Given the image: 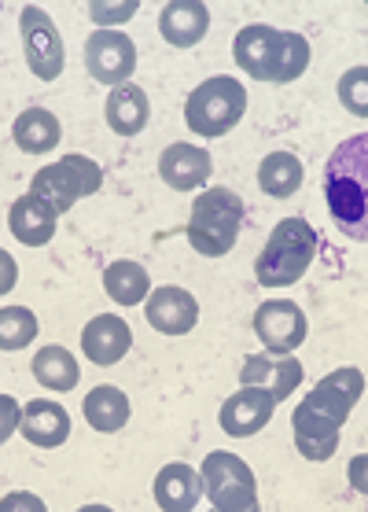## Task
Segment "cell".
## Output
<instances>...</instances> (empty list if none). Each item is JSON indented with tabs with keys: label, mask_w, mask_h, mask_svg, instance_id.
<instances>
[{
	"label": "cell",
	"mask_w": 368,
	"mask_h": 512,
	"mask_svg": "<svg viewBox=\"0 0 368 512\" xmlns=\"http://www.w3.org/2000/svg\"><path fill=\"white\" fill-rule=\"evenodd\" d=\"M56 210L48 207L45 199L26 192L23 199H15L12 210H8V229L15 233V240L26 247H41L56 236Z\"/></svg>",
	"instance_id": "obj_20"
},
{
	"label": "cell",
	"mask_w": 368,
	"mask_h": 512,
	"mask_svg": "<svg viewBox=\"0 0 368 512\" xmlns=\"http://www.w3.org/2000/svg\"><path fill=\"white\" fill-rule=\"evenodd\" d=\"M210 30V12L203 0H173L159 15V34L173 48H192L199 45Z\"/></svg>",
	"instance_id": "obj_18"
},
{
	"label": "cell",
	"mask_w": 368,
	"mask_h": 512,
	"mask_svg": "<svg viewBox=\"0 0 368 512\" xmlns=\"http://www.w3.org/2000/svg\"><path fill=\"white\" fill-rule=\"evenodd\" d=\"M365 391V376L361 369H335L321 380V384L313 387L310 398H306V406H313L317 413H328L343 424L350 417V409L357 406V398Z\"/></svg>",
	"instance_id": "obj_16"
},
{
	"label": "cell",
	"mask_w": 368,
	"mask_h": 512,
	"mask_svg": "<svg viewBox=\"0 0 368 512\" xmlns=\"http://www.w3.org/2000/svg\"><path fill=\"white\" fill-rule=\"evenodd\" d=\"M104 185V170L92 163L89 155H67L59 163L37 170L34 181H30V192L41 196L56 214H67L78 199L96 196Z\"/></svg>",
	"instance_id": "obj_6"
},
{
	"label": "cell",
	"mask_w": 368,
	"mask_h": 512,
	"mask_svg": "<svg viewBox=\"0 0 368 512\" xmlns=\"http://www.w3.org/2000/svg\"><path fill=\"white\" fill-rule=\"evenodd\" d=\"M203 494H207L203 490V472H196L192 465L173 461L155 476V501L166 512H192Z\"/></svg>",
	"instance_id": "obj_19"
},
{
	"label": "cell",
	"mask_w": 368,
	"mask_h": 512,
	"mask_svg": "<svg viewBox=\"0 0 368 512\" xmlns=\"http://www.w3.org/2000/svg\"><path fill=\"white\" fill-rule=\"evenodd\" d=\"M339 420L328 417V413H317L313 406L302 402L295 413H291V431H295V446L306 461H328L339 446Z\"/></svg>",
	"instance_id": "obj_14"
},
{
	"label": "cell",
	"mask_w": 368,
	"mask_h": 512,
	"mask_svg": "<svg viewBox=\"0 0 368 512\" xmlns=\"http://www.w3.org/2000/svg\"><path fill=\"white\" fill-rule=\"evenodd\" d=\"M339 104L357 118H368V67H350L339 78Z\"/></svg>",
	"instance_id": "obj_29"
},
{
	"label": "cell",
	"mask_w": 368,
	"mask_h": 512,
	"mask_svg": "<svg viewBox=\"0 0 368 512\" xmlns=\"http://www.w3.org/2000/svg\"><path fill=\"white\" fill-rule=\"evenodd\" d=\"M81 347H85V358L96 361V365H115L133 347V332L115 314L92 317L89 325H85V332H81Z\"/></svg>",
	"instance_id": "obj_17"
},
{
	"label": "cell",
	"mask_w": 368,
	"mask_h": 512,
	"mask_svg": "<svg viewBox=\"0 0 368 512\" xmlns=\"http://www.w3.org/2000/svg\"><path fill=\"white\" fill-rule=\"evenodd\" d=\"M19 34H23L26 63L34 70V78L56 82L59 74H63L67 52H63V37H59L52 15L45 8H37V4H26L23 15H19Z\"/></svg>",
	"instance_id": "obj_8"
},
{
	"label": "cell",
	"mask_w": 368,
	"mask_h": 512,
	"mask_svg": "<svg viewBox=\"0 0 368 512\" xmlns=\"http://www.w3.org/2000/svg\"><path fill=\"white\" fill-rule=\"evenodd\" d=\"M34 380L52 391H74L81 380V369L67 347H41L34 358Z\"/></svg>",
	"instance_id": "obj_27"
},
{
	"label": "cell",
	"mask_w": 368,
	"mask_h": 512,
	"mask_svg": "<svg viewBox=\"0 0 368 512\" xmlns=\"http://www.w3.org/2000/svg\"><path fill=\"white\" fill-rule=\"evenodd\" d=\"M144 317H148V325L162 336H184V332H192L199 321V303L192 291L184 288H155L148 295V306H144Z\"/></svg>",
	"instance_id": "obj_12"
},
{
	"label": "cell",
	"mask_w": 368,
	"mask_h": 512,
	"mask_svg": "<svg viewBox=\"0 0 368 512\" xmlns=\"http://www.w3.org/2000/svg\"><path fill=\"white\" fill-rule=\"evenodd\" d=\"M243 387H265L276 398H288L302 384V361L291 354H251L240 373Z\"/></svg>",
	"instance_id": "obj_13"
},
{
	"label": "cell",
	"mask_w": 368,
	"mask_h": 512,
	"mask_svg": "<svg viewBox=\"0 0 368 512\" xmlns=\"http://www.w3.org/2000/svg\"><path fill=\"white\" fill-rule=\"evenodd\" d=\"M12 137L26 155H45L59 144V137H63V126H59V118L52 115V111L30 107V111H23V115L15 118Z\"/></svg>",
	"instance_id": "obj_23"
},
{
	"label": "cell",
	"mask_w": 368,
	"mask_h": 512,
	"mask_svg": "<svg viewBox=\"0 0 368 512\" xmlns=\"http://www.w3.org/2000/svg\"><path fill=\"white\" fill-rule=\"evenodd\" d=\"M89 12L100 23V30H104V23H126L129 15L137 12V0H129V4H92Z\"/></svg>",
	"instance_id": "obj_30"
},
{
	"label": "cell",
	"mask_w": 368,
	"mask_h": 512,
	"mask_svg": "<svg viewBox=\"0 0 368 512\" xmlns=\"http://www.w3.org/2000/svg\"><path fill=\"white\" fill-rule=\"evenodd\" d=\"M148 118H151V104H148V93L140 85L126 82L107 96V126L115 129L118 137H137L140 129L148 126Z\"/></svg>",
	"instance_id": "obj_22"
},
{
	"label": "cell",
	"mask_w": 368,
	"mask_h": 512,
	"mask_svg": "<svg viewBox=\"0 0 368 512\" xmlns=\"http://www.w3.org/2000/svg\"><path fill=\"white\" fill-rule=\"evenodd\" d=\"M232 56L243 74L254 82H295L302 70L310 67V41L291 30H273V26H243L232 41Z\"/></svg>",
	"instance_id": "obj_2"
},
{
	"label": "cell",
	"mask_w": 368,
	"mask_h": 512,
	"mask_svg": "<svg viewBox=\"0 0 368 512\" xmlns=\"http://www.w3.org/2000/svg\"><path fill=\"white\" fill-rule=\"evenodd\" d=\"M81 409H85V420H89L96 431H122L129 420V398L126 391H118V387H92L89 395H85V402H81Z\"/></svg>",
	"instance_id": "obj_24"
},
{
	"label": "cell",
	"mask_w": 368,
	"mask_h": 512,
	"mask_svg": "<svg viewBox=\"0 0 368 512\" xmlns=\"http://www.w3.org/2000/svg\"><path fill=\"white\" fill-rule=\"evenodd\" d=\"M104 288L118 306H137L151 295V277L137 262H111L104 269Z\"/></svg>",
	"instance_id": "obj_26"
},
{
	"label": "cell",
	"mask_w": 368,
	"mask_h": 512,
	"mask_svg": "<svg viewBox=\"0 0 368 512\" xmlns=\"http://www.w3.org/2000/svg\"><path fill=\"white\" fill-rule=\"evenodd\" d=\"M280 398L273 391H265V387H240L232 398H225V406H221L218 420H221V431L232 435V439H251L258 431L269 424L273 417V409Z\"/></svg>",
	"instance_id": "obj_11"
},
{
	"label": "cell",
	"mask_w": 368,
	"mask_h": 512,
	"mask_svg": "<svg viewBox=\"0 0 368 512\" xmlns=\"http://www.w3.org/2000/svg\"><path fill=\"white\" fill-rule=\"evenodd\" d=\"M243 225V199L229 188H207L192 203V222H188V240L199 255L221 258L236 247Z\"/></svg>",
	"instance_id": "obj_4"
},
{
	"label": "cell",
	"mask_w": 368,
	"mask_h": 512,
	"mask_svg": "<svg viewBox=\"0 0 368 512\" xmlns=\"http://www.w3.org/2000/svg\"><path fill=\"white\" fill-rule=\"evenodd\" d=\"M23 435L30 439L34 446H63L70 435V417L67 409L59 406V402H48V398H37V402H26L23 409Z\"/></svg>",
	"instance_id": "obj_21"
},
{
	"label": "cell",
	"mask_w": 368,
	"mask_h": 512,
	"mask_svg": "<svg viewBox=\"0 0 368 512\" xmlns=\"http://www.w3.org/2000/svg\"><path fill=\"white\" fill-rule=\"evenodd\" d=\"M324 199L339 233L368 244V133L346 137L324 166Z\"/></svg>",
	"instance_id": "obj_1"
},
{
	"label": "cell",
	"mask_w": 368,
	"mask_h": 512,
	"mask_svg": "<svg viewBox=\"0 0 368 512\" xmlns=\"http://www.w3.org/2000/svg\"><path fill=\"white\" fill-rule=\"evenodd\" d=\"M37 336V317L23 306H4L0 310V350H23Z\"/></svg>",
	"instance_id": "obj_28"
},
{
	"label": "cell",
	"mask_w": 368,
	"mask_h": 512,
	"mask_svg": "<svg viewBox=\"0 0 368 512\" xmlns=\"http://www.w3.org/2000/svg\"><path fill=\"white\" fill-rule=\"evenodd\" d=\"M258 185H262L265 196H273V199L295 196V192H299V185H302L299 155H291V152L265 155L262 166H258Z\"/></svg>",
	"instance_id": "obj_25"
},
{
	"label": "cell",
	"mask_w": 368,
	"mask_h": 512,
	"mask_svg": "<svg viewBox=\"0 0 368 512\" xmlns=\"http://www.w3.org/2000/svg\"><path fill=\"white\" fill-rule=\"evenodd\" d=\"M0 258H4V288H0V291H8V288H12V258H8V255H0Z\"/></svg>",
	"instance_id": "obj_32"
},
{
	"label": "cell",
	"mask_w": 368,
	"mask_h": 512,
	"mask_svg": "<svg viewBox=\"0 0 368 512\" xmlns=\"http://www.w3.org/2000/svg\"><path fill=\"white\" fill-rule=\"evenodd\" d=\"M203 490L218 512H254L258 509V483L251 465L236 454L214 450L203 461Z\"/></svg>",
	"instance_id": "obj_7"
},
{
	"label": "cell",
	"mask_w": 368,
	"mask_h": 512,
	"mask_svg": "<svg viewBox=\"0 0 368 512\" xmlns=\"http://www.w3.org/2000/svg\"><path fill=\"white\" fill-rule=\"evenodd\" d=\"M210 174H214V159L196 144H170L159 159V177L177 192L203 188L210 181Z\"/></svg>",
	"instance_id": "obj_15"
},
{
	"label": "cell",
	"mask_w": 368,
	"mask_h": 512,
	"mask_svg": "<svg viewBox=\"0 0 368 512\" xmlns=\"http://www.w3.org/2000/svg\"><path fill=\"white\" fill-rule=\"evenodd\" d=\"M243 111H247V89L232 78H210L192 89L184 104V122L199 137H221L240 122Z\"/></svg>",
	"instance_id": "obj_5"
},
{
	"label": "cell",
	"mask_w": 368,
	"mask_h": 512,
	"mask_svg": "<svg viewBox=\"0 0 368 512\" xmlns=\"http://www.w3.org/2000/svg\"><path fill=\"white\" fill-rule=\"evenodd\" d=\"M254 336L269 347V354H291L295 347L306 343L310 325H306V314H302L299 303H291V299H269V303H262L254 310Z\"/></svg>",
	"instance_id": "obj_10"
},
{
	"label": "cell",
	"mask_w": 368,
	"mask_h": 512,
	"mask_svg": "<svg viewBox=\"0 0 368 512\" xmlns=\"http://www.w3.org/2000/svg\"><path fill=\"white\" fill-rule=\"evenodd\" d=\"M346 479H350V487L357 494H365L368 498V454H357L350 465H346Z\"/></svg>",
	"instance_id": "obj_31"
},
{
	"label": "cell",
	"mask_w": 368,
	"mask_h": 512,
	"mask_svg": "<svg viewBox=\"0 0 368 512\" xmlns=\"http://www.w3.org/2000/svg\"><path fill=\"white\" fill-rule=\"evenodd\" d=\"M317 251V233L302 218H284L265 240L262 255L254 262V277L262 288H288L306 277Z\"/></svg>",
	"instance_id": "obj_3"
},
{
	"label": "cell",
	"mask_w": 368,
	"mask_h": 512,
	"mask_svg": "<svg viewBox=\"0 0 368 512\" xmlns=\"http://www.w3.org/2000/svg\"><path fill=\"white\" fill-rule=\"evenodd\" d=\"M85 67L96 82L104 85H126L137 70V45L122 30H96L85 41Z\"/></svg>",
	"instance_id": "obj_9"
}]
</instances>
